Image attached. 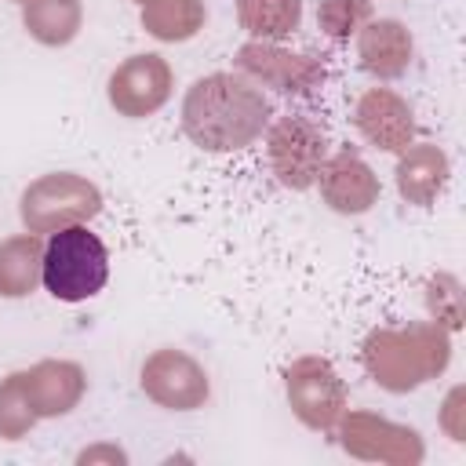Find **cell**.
Segmentation results:
<instances>
[{
    "instance_id": "4fadbf2b",
    "label": "cell",
    "mask_w": 466,
    "mask_h": 466,
    "mask_svg": "<svg viewBox=\"0 0 466 466\" xmlns=\"http://www.w3.org/2000/svg\"><path fill=\"white\" fill-rule=\"evenodd\" d=\"M444 175H448V164L430 146L400 157V164H397V186L411 204H430L433 193L444 186Z\"/></svg>"
},
{
    "instance_id": "9a60e30c",
    "label": "cell",
    "mask_w": 466,
    "mask_h": 466,
    "mask_svg": "<svg viewBox=\"0 0 466 466\" xmlns=\"http://www.w3.org/2000/svg\"><path fill=\"white\" fill-rule=\"evenodd\" d=\"M368 15H371V0H324L317 22L331 40H350Z\"/></svg>"
},
{
    "instance_id": "2e32d148",
    "label": "cell",
    "mask_w": 466,
    "mask_h": 466,
    "mask_svg": "<svg viewBox=\"0 0 466 466\" xmlns=\"http://www.w3.org/2000/svg\"><path fill=\"white\" fill-rule=\"evenodd\" d=\"M138 4H149V0H138Z\"/></svg>"
},
{
    "instance_id": "5b68a950",
    "label": "cell",
    "mask_w": 466,
    "mask_h": 466,
    "mask_svg": "<svg viewBox=\"0 0 466 466\" xmlns=\"http://www.w3.org/2000/svg\"><path fill=\"white\" fill-rule=\"evenodd\" d=\"M167 91H171V69L160 55H131L109 76V102L124 116H149L167 102Z\"/></svg>"
},
{
    "instance_id": "9c48e42d",
    "label": "cell",
    "mask_w": 466,
    "mask_h": 466,
    "mask_svg": "<svg viewBox=\"0 0 466 466\" xmlns=\"http://www.w3.org/2000/svg\"><path fill=\"white\" fill-rule=\"evenodd\" d=\"M357 51L360 66L375 76H400L411 62V36L393 18H375L364 29H357Z\"/></svg>"
},
{
    "instance_id": "5bb4252c",
    "label": "cell",
    "mask_w": 466,
    "mask_h": 466,
    "mask_svg": "<svg viewBox=\"0 0 466 466\" xmlns=\"http://www.w3.org/2000/svg\"><path fill=\"white\" fill-rule=\"evenodd\" d=\"M142 7H146L142 11L146 29L160 40H186V36L197 33V25L204 18L197 0H149Z\"/></svg>"
},
{
    "instance_id": "3957f363",
    "label": "cell",
    "mask_w": 466,
    "mask_h": 466,
    "mask_svg": "<svg viewBox=\"0 0 466 466\" xmlns=\"http://www.w3.org/2000/svg\"><path fill=\"white\" fill-rule=\"evenodd\" d=\"M98 208H102L98 189L76 175H47L22 193V222L40 233H55L62 226L84 222L98 215Z\"/></svg>"
},
{
    "instance_id": "8992f818",
    "label": "cell",
    "mask_w": 466,
    "mask_h": 466,
    "mask_svg": "<svg viewBox=\"0 0 466 466\" xmlns=\"http://www.w3.org/2000/svg\"><path fill=\"white\" fill-rule=\"evenodd\" d=\"M317 178H320L324 200L335 211H342V215H360L379 197V182H375L371 167L360 157H353V153H339L328 164H320V175Z\"/></svg>"
},
{
    "instance_id": "ba28073f",
    "label": "cell",
    "mask_w": 466,
    "mask_h": 466,
    "mask_svg": "<svg viewBox=\"0 0 466 466\" xmlns=\"http://www.w3.org/2000/svg\"><path fill=\"white\" fill-rule=\"evenodd\" d=\"M357 127L382 149L390 153H400L408 149L411 135H415V124H411V109L386 87H375L368 91L360 102H357Z\"/></svg>"
},
{
    "instance_id": "30bf717a",
    "label": "cell",
    "mask_w": 466,
    "mask_h": 466,
    "mask_svg": "<svg viewBox=\"0 0 466 466\" xmlns=\"http://www.w3.org/2000/svg\"><path fill=\"white\" fill-rule=\"evenodd\" d=\"M25 29L40 40V44H69L80 33V0H25Z\"/></svg>"
},
{
    "instance_id": "7c38bea8",
    "label": "cell",
    "mask_w": 466,
    "mask_h": 466,
    "mask_svg": "<svg viewBox=\"0 0 466 466\" xmlns=\"http://www.w3.org/2000/svg\"><path fill=\"white\" fill-rule=\"evenodd\" d=\"M40 255H44V248L33 233L0 244V295H7V299L29 295L40 277Z\"/></svg>"
},
{
    "instance_id": "6da1fadb",
    "label": "cell",
    "mask_w": 466,
    "mask_h": 466,
    "mask_svg": "<svg viewBox=\"0 0 466 466\" xmlns=\"http://www.w3.org/2000/svg\"><path fill=\"white\" fill-rule=\"evenodd\" d=\"M273 116L269 98L240 73H208L182 98V131L208 153L251 146Z\"/></svg>"
},
{
    "instance_id": "8fae6325",
    "label": "cell",
    "mask_w": 466,
    "mask_h": 466,
    "mask_svg": "<svg viewBox=\"0 0 466 466\" xmlns=\"http://www.w3.org/2000/svg\"><path fill=\"white\" fill-rule=\"evenodd\" d=\"M237 18L255 40H284L302 22L299 0H237Z\"/></svg>"
},
{
    "instance_id": "277c9868",
    "label": "cell",
    "mask_w": 466,
    "mask_h": 466,
    "mask_svg": "<svg viewBox=\"0 0 466 466\" xmlns=\"http://www.w3.org/2000/svg\"><path fill=\"white\" fill-rule=\"evenodd\" d=\"M269 160L284 186H313L324 164V131L306 116H280L269 131Z\"/></svg>"
},
{
    "instance_id": "52a82bcc",
    "label": "cell",
    "mask_w": 466,
    "mask_h": 466,
    "mask_svg": "<svg viewBox=\"0 0 466 466\" xmlns=\"http://www.w3.org/2000/svg\"><path fill=\"white\" fill-rule=\"evenodd\" d=\"M237 66L240 73H251L262 84H273L277 91H309L317 84V76H324V69L302 55H284L277 47L266 44H248L237 51Z\"/></svg>"
},
{
    "instance_id": "7a4b0ae2",
    "label": "cell",
    "mask_w": 466,
    "mask_h": 466,
    "mask_svg": "<svg viewBox=\"0 0 466 466\" xmlns=\"http://www.w3.org/2000/svg\"><path fill=\"white\" fill-rule=\"evenodd\" d=\"M40 280L58 302H84L106 288L109 251L87 226H80V222L62 226L44 244Z\"/></svg>"
}]
</instances>
